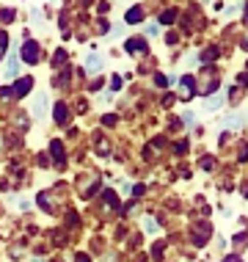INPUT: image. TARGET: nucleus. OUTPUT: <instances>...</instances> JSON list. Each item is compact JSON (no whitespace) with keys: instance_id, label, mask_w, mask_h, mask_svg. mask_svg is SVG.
Instances as JSON below:
<instances>
[{"instance_id":"2","label":"nucleus","mask_w":248,"mask_h":262,"mask_svg":"<svg viewBox=\"0 0 248 262\" xmlns=\"http://www.w3.org/2000/svg\"><path fill=\"white\" fill-rule=\"evenodd\" d=\"M31 83H33L31 77H19V80L11 86V94H14V97H25L28 91H31Z\"/></svg>"},{"instance_id":"17","label":"nucleus","mask_w":248,"mask_h":262,"mask_svg":"<svg viewBox=\"0 0 248 262\" xmlns=\"http://www.w3.org/2000/svg\"><path fill=\"white\" fill-rule=\"evenodd\" d=\"M11 19H14V11L6 9V11H3V23H11Z\"/></svg>"},{"instance_id":"14","label":"nucleus","mask_w":248,"mask_h":262,"mask_svg":"<svg viewBox=\"0 0 248 262\" xmlns=\"http://www.w3.org/2000/svg\"><path fill=\"white\" fill-rule=\"evenodd\" d=\"M144 229L149 235H154V232H157V221H154V218H144Z\"/></svg>"},{"instance_id":"5","label":"nucleus","mask_w":248,"mask_h":262,"mask_svg":"<svg viewBox=\"0 0 248 262\" xmlns=\"http://www.w3.org/2000/svg\"><path fill=\"white\" fill-rule=\"evenodd\" d=\"M44 111H47V94L44 91H39V97H36V105H33V116H44Z\"/></svg>"},{"instance_id":"16","label":"nucleus","mask_w":248,"mask_h":262,"mask_svg":"<svg viewBox=\"0 0 248 262\" xmlns=\"http://www.w3.org/2000/svg\"><path fill=\"white\" fill-rule=\"evenodd\" d=\"M154 83H157V86H160V89H166V86H171V83H168V80H166V77H163V75H154Z\"/></svg>"},{"instance_id":"11","label":"nucleus","mask_w":248,"mask_h":262,"mask_svg":"<svg viewBox=\"0 0 248 262\" xmlns=\"http://www.w3.org/2000/svg\"><path fill=\"white\" fill-rule=\"evenodd\" d=\"M221 102H223V97H210V100L204 102V111H215V108H221Z\"/></svg>"},{"instance_id":"20","label":"nucleus","mask_w":248,"mask_h":262,"mask_svg":"<svg viewBox=\"0 0 248 262\" xmlns=\"http://www.w3.org/2000/svg\"><path fill=\"white\" fill-rule=\"evenodd\" d=\"M223 262H243V259H240V257H226Z\"/></svg>"},{"instance_id":"10","label":"nucleus","mask_w":248,"mask_h":262,"mask_svg":"<svg viewBox=\"0 0 248 262\" xmlns=\"http://www.w3.org/2000/svg\"><path fill=\"white\" fill-rule=\"evenodd\" d=\"M174 19H176V9H166V11L160 14V23H163V25L174 23Z\"/></svg>"},{"instance_id":"12","label":"nucleus","mask_w":248,"mask_h":262,"mask_svg":"<svg viewBox=\"0 0 248 262\" xmlns=\"http://www.w3.org/2000/svg\"><path fill=\"white\" fill-rule=\"evenodd\" d=\"M243 113H232V116L229 119H226V124H229V127H240V124H243Z\"/></svg>"},{"instance_id":"22","label":"nucleus","mask_w":248,"mask_h":262,"mask_svg":"<svg viewBox=\"0 0 248 262\" xmlns=\"http://www.w3.org/2000/svg\"><path fill=\"white\" fill-rule=\"evenodd\" d=\"M245 17H248V6H245Z\"/></svg>"},{"instance_id":"4","label":"nucleus","mask_w":248,"mask_h":262,"mask_svg":"<svg viewBox=\"0 0 248 262\" xmlns=\"http://www.w3.org/2000/svg\"><path fill=\"white\" fill-rule=\"evenodd\" d=\"M19 61H22V58H19L17 50H14V53H11V58H9V63H6V77H14V75L19 72Z\"/></svg>"},{"instance_id":"15","label":"nucleus","mask_w":248,"mask_h":262,"mask_svg":"<svg viewBox=\"0 0 248 262\" xmlns=\"http://www.w3.org/2000/svg\"><path fill=\"white\" fill-rule=\"evenodd\" d=\"M201 58H204V63H212V58H218V50H215V47H210V50H204Z\"/></svg>"},{"instance_id":"13","label":"nucleus","mask_w":248,"mask_h":262,"mask_svg":"<svg viewBox=\"0 0 248 262\" xmlns=\"http://www.w3.org/2000/svg\"><path fill=\"white\" fill-rule=\"evenodd\" d=\"M50 149H53V158L58 160V163L63 160V146L58 144V141H53V146H50Z\"/></svg>"},{"instance_id":"6","label":"nucleus","mask_w":248,"mask_h":262,"mask_svg":"<svg viewBox=\"0 0 248 262\" xmlns=\"http://www.w3.org/2000/svg\"><path fill=\"white\" fill-rule=\"evenodd\" d=\"M53 116H55V122H58V124L69 122V108L63 102H58V105H55V111H53Z\"/></svg>"},{"instance_id":"18","label":"nucleus","mask_w":248,"mask_h":262,"mask_svg":"<svg viewBox=\"0 0 248 262\" xmlns=\"http://www.w3.org/2000/svg\"><path fill=\"white\" fill-rule=\"evenodd\" d=\"M110 86H113V89H122V77L113 75V83H110Z\"/></svg>"},{"instance_id":"8","label":"nucleus","mask_w":248,"mask_h":262,"mask_svg":"<svg viewBox=\"0 0 248 262\" xmlns=\"http://www.w3.org/2000/svg\"><path fill=\"white\" fill-rule=\"evenodd\" d=\"M99 69H102V58H99V55H88L86 72H99Z\"/></svg>"},{"instance_id":"19","label":"nucleus","mask_w":248,"mask_h":262,"mask_svg":"<svg viewBox=\"0 0 248 262\" xmlns=\"http://www.w3.org/2000/svg\"><path fill=\"white\" fill-rule=\"evenodd\" d=\"M63 58H66V53H63V50L55 53V63H63Z\"/></svg>"},{"instance_id":"3","label":"nucleus","mask_w":248,"mask_h":262,"mask_svg":"<svg viewBox=\"0 0 248 262\" xmlns=\"http://www.w3.org/2000/svg\"><path fill=\"white\" fill-rule=\"evenodd\" d=\"M124 50L127 53H144L146 50V39H138V36L136 39H127L124 41Z\"/></svg>"},{"instance_id":"1","label":"nucleus","mask_w":248,"mask_h":262,"mask_svg":"<svg viewBox=\"0 0 248 262\" xmlns=\"http://www.w3.org/2000/svg\"><path fill=\"white\" fill-rule=\"evenodd\" d=\"M25 63H39V45L33 39H28L25 41V47H22V55H19Z\"/></svg>"},{"instance_id":"7","label":"nucleus","mask_w":248,"mask_h":262,"mask_svg":"<svg viewBox=\"0 0 248 262\" xmlns=\"http://www.w3.org/2000/svg\"><path fill=\"white\" fill-rule=\"evenodd\" d=\"M141 17H144V11L138 9V6H132L130 11H127V17H124V23H130V25H136V23H141Z\"/></svg>"},{"instance_id":"9","label":"nucleus","mask_w":248,"mask_h":262,"mask_svg":"<svg viewBox=\"0 0 248 262\" xmlns=\"http://www.w3.org/2000/svg\"><path fill=\"white\" fill-rule=\"evenodd\" d=\"M179 83H182V97L188 100V97L193 94V77H182Z\"/></svg>"},{"instance_id":"21","label":"nucleus","mask_w":248,"mask_h":262,"mask_svg":"<svg viewBox=\"0 0 248 262\" xmlns=\"http://www.w3.org/2000/svg\"><path fill=\"white\" fill-rule=\"evenodd\" d=\"M245 199H248V185H245Z\"/></svg>"}]
</instances>
